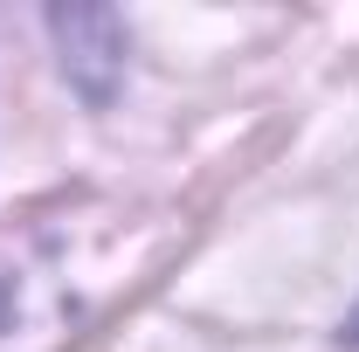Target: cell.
I'll list each match as a JSON object with an SVG mask.
<instances>
[{
	"label": "cell",
	"mask_w": 359,
	"mask_h": 352,
	"mask_svg": "<svg viewBox=\"0 0 359 352\" xmlns=\"http://www.w3.org/2000/svg\"><path fill=\"white\" fill-rule=\"evenodd\" d=\"M346 339H353V346H359V318H353V332H346Z\"/></svg>",
	"instance_id": "obj_1"
}]
</instances>
